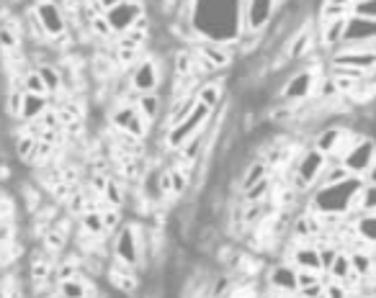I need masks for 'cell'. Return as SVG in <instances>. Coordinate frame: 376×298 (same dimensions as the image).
Returning a JSON list of instances; mask_svg holds the SVG:
<instances>
[{
  "label": "cell",
  "mask_w": 376,
  "mask_h": 298,
  "mask_svg": "<svg viewBox=\"0 0 376 298\" xmlns=\"http://www.w3.org/2000/svg\"><path fill=\"white\" fill-rule=\"evenodd\" d=\"M317 77H320V73L314 70V64H302L299 70H292V73L286 75V80L281 82L278 98L286 100V103H304V100H312Z\"/></svg>",
  "instance_id": "1"
},
{
  "label": "cell",
  "mask_w": 376,
  "mask_h": 298,
  "mask_svg": "<svg viewBox=\"0 0 376 298\" xmlns=\"http://www.w3.org/2000/svg\"><path fill=\"white\" fill-rule=\"evenodd\" d=\"M209 116L211 111L206 109V106H202L199 100H196V106H193L191 116L183 118L181 124H175L173 129H168L165 134H163V142H165V149H170V152H175V149H181V147L191 139L193 134H199L206 124H209Z\"/></svg>",
  "instance_id": "2"
},
{
  "label": "cell",
  "mask_w": 376,
  "mask_h": 298,
  "mask_svg": "<svg viewBox=\"0 0 376 298\" xmlns=\"http://www.w3.org/2000/svg\"><path fill=\"white\" fill-rule=\"evenodd\" d=\"M340 165L350 172V175H364L374 167V139L368 134L356 136V142L346 149V154L340 157Z\"/></svg>",
  "instance_id": "3"
},
{
  "label": "cell",
  "mask_w": 376,
  "mask_h": 298,
  "mask_svg": "<svg viewBox=\"0 0 376 298\" xmlns=\"http://www.w3.org/2000/svg\"><path fill=\"white\" fill-rule=\"evenodd\" d=\"M109 121L116 131H124V134L134 136L139 142H145L147 134H150V124L139 116V111L134 109V103H119V106L109 113Z\"/></svg>",
  "instance_id": "4"
},
{
  "label": "cell",
  "mask_w": 376,
  "mask_h": 298,
  "mask_svg": "<svg viewBox=\"0 0 376 298\" xmlns=\"http://www.w3.org/2000/svg\"><path fill=\"white\" fill-rule=\"evenodd\" d=\"M129 82H132V91L137 93V95H142V93H157V88H160V82H163V75H160V62H157L155 57H142L134 67H132V77H129Z\"/></svg>",
  "instance_id": "5"
},
{
  "label": "cell",
  "mask_w": 376,
  "mask_h": 298,
  "mask_svg": "<svg viewBox=\"0 0 376 298\" xmlns=\"http://www.w3.org/2000/svg\"><path fill=\"white\" fill-rule=\"evenodd\" d=\"M145 13L147 10L139 0H121V3H116L114 8L106 10L103 16H106V21H109L114 37H119V34H124V31H129V28L134 26Z\"/></svg>",
  "instance_id": "6"
},
{
  "label": "cell",
  "mask_w": 376,
  "mask_h": 298,
  "mask_svg": "<svg viewBox=\"0 0 376 298\" xmlns=\"http://www.w3.org/2000/svg\"><path fill=\"white\" fill-rule=\"evenodd\" d=\"M34 13H37L39 24H42L49 41L62 37L64 31H67V19H64L62 8L57 6L55 0H39L37 6H34Z\"/></svg>",
  "instance_id": "7"
},
{
  "label": "cell",
  "mask_w": 376,
  "mask_h": 298,
  "mask_svg": "<svg viewBox=\"0 0 376 298\" xmlns=\"http://www.w3.org/2000/svg\"><path fill=\"white\" fill-rule=\"evenodd\" d=\"M196 55L204 57V59H206L217 73H224V70H230L232 57H235V46H232L230 41L202 39V41L196 44Z\"/></svg>",
  "instance_id": "8"
},
{
  "label": "cell",
  "mask_w": 376,
  "mask_h": 298,
  "mask_svg": "<svg viewBox=\"0 0 376 298\" xmlns=\"http://www.w3.org/2000/svg\"><path fill=\"white\" fill-rule=\"evenodd\" d=\"M376 37V19H361V16H346L343 26V41L340 44H366Z\"/></svg>",
  "instance_id": "9"
},
{
  "label": "cell",
  "mask_w": 376,
  "mask_h": 298,
  "mask_svg": "<svg viewBox=\"0 0 376 298\" xmlns=\"http://www.w3.org/2000/svg\"><path fill=\"white\" fill-rule=\"evenodd\" d=\"M376 52H346V49H332L328 57V67H356L364 73H374Z\"/></svg>",
  "instance_id": "10"
},
{
  "label": "cell",
  "mask_w": 376,
  "mask_h": 298,
  "mask_svg": "<svg viewBox=\"0 0 376 298\" xmlns=\"http://www.w3.org/2000/svg\"><path fill=\"white\" fill-rule=\"evenodd\" d=\"M266 283L271 290H281V293L294 296L296 293V268L289 260L276 262L274 268H268Z\"/></svg>",
  "instance_id": "11"
},
{
  "label": "cell",
  "mask_w": 376,
  "mask_h": 298,
  "mask_svg": "<svg viewBox=\"0 0 376 298\" xmlns=\"http://www.w3.org/2000/svg\"><path fill=\"white\" fill-rule=\"evenodd\" d=\"M103 278L109 280V286L116 293H121L124 298H134L142 288V280H139V272L137 270H114L106 265V272H103Z\"/></svg>",
  "instance_id": "12"
},
{
  "label": "cell",
  "mask_w": 376,
  "mask_h": 298,
  "mask_svg": "<svg viewBox=\"0 0 376 298\" xmlns=\"http://www.w3.org/2000/svg\"><path fill=\"white\" fill-rule=\"evenodd\" d=\"M196 100L206 106L209 111L220 109L222 100H224V80L217 77V75H211L206 80L199 82V88H196Z\"/></svg>",
  "instance_id": "13"
},
{
  "label": "cell",
  "mask_w": 376,
  "mask_h": 298,
  "mask_svg": "<svg viewBox=\"0 0 376 298\" xmlns=\"http://www.w3.org/2000/svg\"><path fill=\"white\" fill-rule=\"evenodd\" d=\"M289 262H292L296 270L322 272L320 254H317V247H314L312 242H294V252H292V260Z\"/></svg>",
  "instance_id": "14"
},
{
  "label": "cell",
  "mask_w": 376,
  "mask_h": 298,
  "mask_svg": "<svg viewBox=\"0 0 376 298\" xmlns=\"http://www.w3.org/2000/svg\"><path fill=\"white\" fill-rule=\"evenodd\" d=\"M343 26H346V19L322 21L320 26L314 28V41L330 52V49H335L343 41Z\"/></svg>",
  "instance_id": "15"
},
{
  "label": "cell",
  "mask_w": 376,
  "mask_h": 298,
  "mask_svg": "<svg viewBox=\"0 0 376 298\" xmlns=\"http://www.w3.org/2000/svg\"><path fill=\"white\" fill-rule=\"evenodd\" d=\"M193 106H196V93H191V95H183V98H178L170 103V109L165 111V116L163 118V131H168V129H173L175 124H181L183 118L191 116Z\"/></svg>",
  "instance_id": "16"
},
{
  "label": "cell",
  "mask_w": 376,
  "mask_h": 298,
  "mask_svg": "<svg viewBox=\"0 0 376 298\" xmlns=\"http://www.w3.org/2000/svg\"><path fill=\"white\" fill-rule=\"evenodd\" d=\"M134 109L139 111V116L145 118L150 127H152L155 121H160L163 111H165L163 109V98H160V93H142V95H137Z\"/></svg>",
  "instance_id": "17"
},
{
  "label": "cell",
  "mask_w": 376,
  "mask_h": 298,
  "mask_svg": "<svg viewBox=\"0 0 376 298\" xmlns=\"http://www.w3.org/2000/svg\"><path fill=\"white\" fill-rule=\"evenodd\" d=\"M240 178H238V188H240V193L242 190H248L250 185H256V183H260L263 178H268L271 175V170H268V165L260 160V157H253L242 170L238 172Z\"/></svg>",
  "instance_id": "18"
},
{
  "label": "cell",
  "mask_w": 376,
  "mask_h": 298,
  "mask_svg": "<svg viewBox=\"0 0 376 298\" xmlns=\"http://www.w3.org/2000/svg\"><path fill=\"white\" fill-rule=\"evenodd\" d=\"M21 39H24V28L19 26V21H13L10 16L6 21H0V52L21 49Z\"/></svg>",
  "instance_id": "19"
},
{
  "label": "cell",
  "mask_w": 376,
  "mask_h": 298,
  "mask_svg": "<svg viewBox=\"0 0 376 298\" xmlns=\"http://www.w3.org/2000/svg\"><path fill=\"white\" fill-rule=\"evenodd\" d=\"M49 109V100L46 95H31V93H24V98H21V113L19 118L24 121H37L44 111Z\"/></svg>",
  "instance_id": "20"
},
{
  "label": "cell",
  "mask_w": 376,
  "mask_h": 298,
  "mask_svg": "<svg viewBox=\"0 0 376 298\" xmlns=\"http://www.w3.org/2000/svg\"><path fill=\"white\" fill-rule=\"evenodd\" d=\"M60 298H88V275H78L73 280H62L55 286Z\"/></svg>",
  "instance_id": "21"
},
{
  "label": "cell",
  "mask_w": 376,
  "mask_h": 298,
  "mask_svg": "<svg viewBox=\"0 0 376 298\" xmlns=\"http://www.w3.org/2000/svg\"><path fill=\"white\" fill-rule=\"evenodd\" d=\"M34 73L39 75V80L44 82L46 98H49V95H57V93L62 91V77H60L57 64H37V67H34Z\"/></svg>",
  "instance_id": "22"
},
{
  "label": "cell",
  "mask_w": 376,
  "mask_h": 298,
  "mask_svg": "<svg viewBox=\"0 0 376 298\" xmlns=\"http://www.w3.org/2000/svg\"><path fill=\"white\" fill-rule=\"evenodd\" d=\"M67 236L57 229V226H49L44 234H42V250H44L49 257H57V254H62L64 250H67Z\"/></svg>",
  "instance_id": "23"
},
{
  "label": "cell",
  "mask_w": 376,
  "mask_h": 298,
  "mask_svg": "<svg viewBox=\"0 0 376 298\" xmlns=\"http://www.w3.org/2000/svg\"><path fill=\"white\" fill-rule=\"evenodd\" d=\"M145 57V49H139V46H129V44H116L114 46V62L119 70H129V67H134Z\"/></svg>",
  "instance_id": "24"
},
{
  "label": "cell",
  "mask_w": 376,
  "mask_h": 298,
  "mask_svg": "<svg viewBox=\"0 0 376 298\" xmlns=\"http://www.w3.org/2000/svg\"><path fill=\"white\" fill-rule=\"evenodd\" d=\"M78 232H80V234H88V236L106 234L103 221H101V211H83V214L78 216Z\"/></svg>",
  "instance_id": "25"
},
{
  "label": "cell",
  "mask_w": 376,
  "mask_h": 298,
  "mask_svg": "<svg viewBox=\"0 0 376 298\" xmlns=\"http://www.w3.org/2000/svg\"><path fill=\"white\" fill-rule=\"evenodd\" d=\"M350 270L356 272L358 278L371 280L374 278V252H348Z\"/></svg>",
  "instance_id": "26"
},
{
  "label": "cell",
  "mask_w": 376,
  "mask_h": 298,
  "mask_svg": "<svg viewBox=\"0 0 376 298\" xmlns=\"http://www.w3.org/2000/svg\"><path fill=\"white\" fill-rule=\"evenodd\" d=\"M353 234L364 242H376V216L374 214H358L353 216Z\"/></svg>",
  "instance_id": "27"
},
{
  "label": "cell",
  "mask_w": 376,
  "mask_h": 298,
  "mask_svg": "<svg viewBox=\"0 0 376 298\" xmlns=\"http://www.w3.org/2000/svg\"><path fill=\"white\" fill-rule=\"evenodd\" d=\"M271 188H274V183H271V175H268V178H263L260 183L250 185L248 190H242V193H240V203H263V201H268V196H271Z\"/></svg>",
  "instance_id": "28"
},
{
  "label": "cell",
  "mask_w": 376,
  "mask_h": 298,
  "mask_svg": "<svg viewBox=\"0 0 376 298\" xmlns=\"http://www.w3.org/2000/svg\"><path fill=\"white\" fill-rule=\"evenodd\" d=\"M328 280H338V283H343V280L350 275V260H348V252L346 250H340L338 254H335V260L330 262V268L322 272Z\"/></svg>",
  "instance_id": "29"
},
{
  "label": "cell",
  "mask_w": 376,
  "mask_h": 298,
  "mask_svg": "<svg viewBox=\"0 0 376 298\" xmlns=\"http://www.w3.org/2000/svg\"><path fill=\"white\" fill-rule=\"evenodd\" d=\"M168 172H170V196H173V198H181V196H186V190L191 188L188 170H181V167L168 165Z\"/></svg>",
  "instance_id": "30"
},
{
  "label": "cell",
  "mask_w": 376,
  "mask_h": 298,
  "mask_svg": "<svg viewBox=\"0 0 376 298\" xmlns=\"http://www.w3.org/2000/svg\"><path fill=\"white\" fill-rule=\"evenodd\" d=\"M193 75V52L191 49H175L173 52V77Z\"/></svg>",
  "instance_id": "31"
},
{
  "label": "cell",
  "mask_w": 376,
  "mask_h": 298,
  "mask_svg": "<svg viewBox=\"0 0 376 298\" xmlns=\"http://www.w3.org/2000/svg\"><path fill=\"white\" fill-rule=\"evenodd\" d=\"M21 196L26 201V211L31 216L44 206V193H42V188H37L34 183H21Z\"/></svg>",
  "instance_id": "32"
},
{
  "label": "cell",
  "mask_w": 376,
  "mask_h": 298,
  "mask_svg": "<svg viewBox=\"0 0 376 298\" xmlns=\"http://www.w3.org/2000/svg\"><path fill=\"white\" fill-rule=\"evenodd\" d=\"M101 198H103V203H109V206L121 208L124 203H127V193L121 190V183L109 175V183H106V188H103Z\"/></svg>",
  "instance_id": "33"
},
{
  "label": "cell",
  "mask_w": 376,
  "mask_h": 298,
  "mask_svg": "<svg viewBox=\"0 0 376 298\" xmlns=\"http://www.w3.org/2000/svg\"><path fill=\"white\" fill-rule=\"evenodd\" d=\"M78 275H80V265H78V262H73V260H62L60 265H55V268H52V280H55V283L73 280V278H78Z\"/></svg>",
  "instance_id": "34"
},
{
  "label": "cell",
  "mask_w": 376,
  "mask_h": 298,
  "mask_svg": "<svg viewBox=\"0 0 376 298\" xmlns=\"http://www.w3.org/2000/svg\"><path fill=\"white\" fill-rule=\"evenodd\" d=\"M88 31H91V34H96L98 39H103V41L114 39V31H111L109 21H106V16H103V13H98V16H88Z\"/></svg>",
  "instance_id": "35"
},
{
  "label": "cell",
  "mask_w": 376,
  "mask_h": 298,
  "mask_svg": "<svg viewBox=\"0 0 376 298\" xmlns=\"http://www.w3.org/2000/svg\"><path fill=\"white\" fill-rule=\"evenodd\" d=\"M101 221H103V229L106 232H116L121 224H124V216H121V208H114V206H106L101 208Z\"/></svg>",
  "instance_id": "36"
},
{
  "label": "cell",
  "mask_w": 376,
  "mask_h": 298,
  "mask_svg": "<svg viewBox=\"0 0 376 298\" xmlns=\"http://www.w3.org/2000/svg\"><path fill=\"white\" fill-rule=\"evenodd\" d=\"M21 98H24V91H10L8 88V95H6V100H3V113H6L8 118H19Z\"/></svg>",
  "instance_id": "37"
},
{
  "label": "cell",
  "mask_w": 376,
  "mask_h": 298,
  "mask_svg": "<svg viewBox=\"0 0 376 298\" xmlns=\"http://www.w3.org/2000/svg\"><path fill=\"white\" fill-rule=\"evenodd\" d=\"M348 13L361 19H376V0H353Z\"/></svg>",
  "instance_id": "38"
},
{
  "label": "cell",
  "mask_w": 376,
  "mask_h": 298,
  "mask_svg": "<svg viewBox=\"0 0 376 298\" xmlns=\"http://www.w3.org/2000/svg\"><path fill=\"white\" fill-rule=\"evenodd\" d=\"M21 91H24V93H31V95H46L44 82L39 80V75L34 73V70H28V73L24 75V82H21Z\"/></svg>",
  "instance_id": "39"
},
{
  "label": "cell",
  "mask_w": 376,
  "mask_h": 298,
  "mask_svg": "<svg viewBox=\"0 0 376 298\" xmlns=\"http://www.w3.org/2000/svg\"><path fill=\"white\" fill-rule=\"evenodd\" d=\"M325 278V275H322ZM348 296V288L338 283V280H328L325 278V288H322V298H346Z\"/></svg>",
  "instance_id": "40"
},
{
  "label": "cell",
  "mask_w": 376,
  "mask_h": 298,
  "mask_svg": "<svg viewBox=\"0 0 376 298\" xmlns=\"http://www.w3.org/2000/svg\"><path fill=\"white\" fill-rule=\"evenodd\" d=\"M348 16V8H340V6H330L325 3L320 10V24L322 21H335V19H346Z\"/></svg>",
  "instance_id": "41"
},
{
  "label": "cell",
  "mask_w": 376,
  "mask_h": 298,
  "mask_svg": "<svg viewBox=\"0 0 376 298\" xmlns=\"http://www.w3.org/2000/svg\"><path fill=\"white\" fill-rule=\"evenodd\" d=\"M320 280H322V272L296 270V290H299V288H307V286H312V283H320Z\"/></svg>",
  "instance_id": "42"
},
{
  "label": "cell",
  "mask_w": 376,
  "mask_h": 298,
  "mask_svg": "<svg viewBox=\"0 0 376 298\" xmlns=\"http://www.w3.org/2000/svg\"><path fill=\"white\" fill-rule=\"evenodd\" d=\"M10 175H13V172H10V165L8 162H0V183H8Z\"/></svg>",
  "instance_id": "43"
},
{
  "label": "cell",
  "mask_w": 376,
  "mask_h": 298,
  "mask_svg": "<svg viewBox=\"0 0 376 298\" xmlns=\"http://www.w3.org/2000/svg\"><path fill=\"white\" fill-rule=\"evenodd\" d=\"M325 3H330V6H340V8H350V3H353V0H325Z\"/></svg>",
  "instance_id": "44"
},
{
  "label": "cell",
  "mask_w": 376,
  "mask_h": 298,
  "mask_svg": "<svg viewBox=\"0 0 376 298\" xmlns=\"http://www.w3.org/2000/svg\"><path fill=\"white\" fill-rule=\"evenodd\" d=\"M0 268H3V257H0Z\"/></svg>",
  "instance_id": "45"
}]
</instances>
